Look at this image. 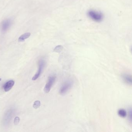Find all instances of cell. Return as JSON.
<instances>
[{
    "label": "cell",
    "mask_w": 132,
    "mask_h": 132,
    "mask_svg": "<svg viewBox=\"0 0 132 132\" xmlns=\"http://www.w3.org/2000/svg\"><path fill=\"white\" fill-rule=\"evenodd\" d=\"M87 14L90 19L95 22H101L103 19V14L99 11L91 10L88 11Z\"/></svg>",
    "instance_id": "6da1fadb"
},
{
    "label": "cell",
    "mask_w": 132,
    "mask_h": 132,
    "mask_svg": "<svg viewBox=\"0 0 132 132\" xmlns=\"http://www.w3.org/2000/svg\"><path fill=\"white\" fill-rule=\"evenodd\" d=\"M73 85V82L71 80H68L64 82L59 89V93L64 95L69 91Z\"/></svg>",
    "instance_id": "7a4b0ae2"
},
{
    "label": "cell",
    "mask_w": 132,
    "mask_h": 132,
    "mask_svg": "<svg viewBox=\"0 0 132 132\" xmlns=\"http://www.w3.org/2000/svg\"><path fill=\"white\" fill-rule=\"evenodd\" d=\"M55 79L56 76L55 75H51L48 77L47 82L44 88V91L45 93H47L49 92L55 82Z\"/></svg>",
    "instance_id": "3957f363"
},
{
    "label": "cell",
    "mask_w": 132,
    "mask_h": 132,
    "mask_svg": "<svg viewBox=\"0 0 132 132\" xmlns=\"http://www.w3.org/2000/svg\"><path fill=\"white\" fill-rule=\"evenodd\" d=\"M45 61L43 59H40L38 62V69L36 74L32 78V80L33 81L36 80L37 79L41 74L42 72L43 71V69L45 66Z\"/></svg>",
    "instance_id": "277c9868"
},
{
    "label": "cell",
    "mask_w": 132,
    "mask_h": 132,
    "mask_svg": "<svg viewBox=\"0 0 132 132\" xmlns=\"http://www.w3.org/2000/svg\"><path fill=\"white\" fill-rule=\"evenodd\" d=\"M12 24V21L11 19H6L2 21L1 24V29L3 33L6 32Z\"/></svg>",
    "instance_id": "5b68a950"
},
{
    "label": "cell",
    "mask_w": 132,
    "mask_h": 132,
    "mask_svg": "<svg viewBox=\"0 0 132 132\" xmlns=\"http://www.w3.org/2000/svg\"><path fill=\"white\" fill-rule=\"evenodd\" d=\"M14 110L13 109H10L7 112L6 114H5V116L4 119V124L6 125L9 124L10 122L11 119L12 118Z\"/></svg>",
    "instance_id": "8992f818"
},
{
    "label": "cell",
    "mask_w": 132,
    "mask_h": 132,
    "mask_svg": "<svg viewBox=\"0 0 132 132\" xmlns=\"http://www.w3.org/2000/svg\"><path fill=\"white\" fill-rule=\"evenodd\" d=\"M122 78L125 83L129 85H132V78L131 75L128 74H123L122 75Z\"/></svg>",
    "instance_id": "52a82bcc"
},
{
    "label": "cell",
    "mask_w": 132,
    "mask_h": 132,
    "mask_svg": "<svg viewBox=\"0 0 132 132\" xmlns=\"http://www.w3.org/2000/svg\"><path fill=\"white\" fill-rule=\"evenodd\" d=\"M14 84V81L13 80H10L6 82L4 86V89L6 92H7L11 90Z\"/></svg>",
    "instance_id": "ba28073f"
},
{
    "label": "cell",
    "mask_w": 132,
    "mask_h": 132,
    "mask_svg": "<svg viewBox=\"0 0 132 132\" xmlns=\"http://www.w3.org/2000/svg\"><path fill=\"white\" fill-rule=\"evenodd\" d=\"M30 35L31 34L30 33H25V34L22 35L19 37V39H18V41L19 42H22L24 41V40L28 38Z\"/></svg>",
    "instance_id": "9c48e42d"
},
{
    "label": "cell",
    "mask_w": 132,
    "mask_h": 132,
    "mask_svg": "<svg viewBox=\"0 0 132 132\" xmlns=\"http://www.w3.org/2000/svg\"><path fill=\"white\" fill-rule=\"evenodd\" d=\"M118 114L120 117L122 118H125L126 117L127 113L125 110L123 109H120L118 110Z\"/></svg>",
    "instance_id": "30bf717a"
},
{
    "label": "cell",
    "mask_w": 132,
    "mask_h": 132,
    "mask_svg": "<svg viewBox=\"0 0 132 132\" xmlns=\"http://www.w3.org/2000/svg\"><path fill=\"white\" fill-rule=\"evenodd\" d=\"M63 48V47L62 45H58V46H57V47L55 48L54 51L55 52L59 53V52H61L62 51Z\"/></svg>",
    "instance_id": "8fae6325"
},
{
    "label": "cell",
    "mask_w": 132,
    "mask_h": 132,
    "mask_svg": "<svg viewBox=\"0 0 132 132\" xmlns=\"http://www.w3.org/2000/svg\"><path fill=\"white\" fill-rule=\"evenodd\" d=\"M40 101L37 100V101H35V102L34 103V105H33V107L35 109H37L38 108L40 107Z\"/></svg>",
    "instance_id": "7c38bea8"
},
{
    "label": "cell",
    "mask_w": 132,
    "mask_h": 132,
    "mask_svg": "<svg viewBox=\"0 0 132 132\" xmlns=\"http://www.w3.org/2000/svg\"><path fill=\"white\" fill-rule=\"evenodd\" d=\"M20 118L18 117H15L14 119V123L15 125H17L19 123V122H20Z\"/></svg>",
    "instance_id": "4fadbf2b"
},
{
    "label": "cell",
    "mask_w": 132,
    "mask_h": 132,
    "mask_svg": "<svg viewBox=\"0 0 132 132\" xmlns=\"http://www.w3.org/2000/svg\"><path fill=\"white\" fill-rule=\"evenodd\" d=\"M129 119L131 122V121H132V109L131 108H130V109L129 110Z\"/></svg>",
    "instance_id": "5bb4252c"
}]
</instances>
